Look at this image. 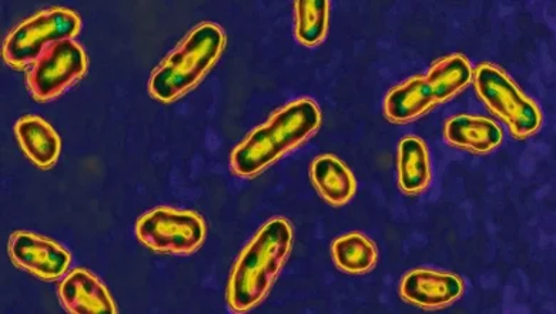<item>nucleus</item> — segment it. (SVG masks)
<instances>
[{
    "label": "nucleus",
    "instance_id": "nucleus-1",
    "mask_svg": "<svg viewBox=\"0 0 556 314\" xmlns=\"http://www.w3.org/2000/svg\"><path fill=\"white\" fill-rule=\"evenodd\" d=\"M320 125L321 112L314 100L299 99L286 104L232 150L231 172L243 179L260 175L307 142Z\"/></svg>",
    "mask_w": 556,
    "mask_h": 314
},
{
    "label": "nucleus",
    "instance_id": "nucleus-2",
    "mask_svg": "<svg viewBox=\"0 0 556 314\" xmlns=\"http://www.w3.org/2000/svg\"><path fill=\"white\" fill-rule=\"evenodd\" d=\"M293 238L290 222L275 217L250 240L237 259L227 286L230 311L249 312L266 299L289 258Z\"/></svg>",
    "mask_w": 556,
    "mask_h": 314
},
{
    "label": "nucleus",
    "instance_id": "nucleus-3",
    "mask_svg": "<svg viewBox=\"0 0 556 314\" xmlns=\"http://www.w3.org/2000/svg\"><path fill=\"white\" fill-rule=\"evenodd\" d=\"M225 48L226 35L220 26L210 22L195 26L153 72L150 97L162 103L184 98L216 65Z\"/></svg>",
    "mask_w": 556,
    "mask_h": 314
},
{
    "label": "nucleus",
    "instance_id": "nucleus-4",
    "mask_svg": "<svg viewBox=\"0 0 556 314\" xmlns=\"http://www.w3.org/2000/svg\"><path fill=\"white\" fill-rule=\"evenodd\" d=\"M80 26V17L71 9L52 8L36 13L4 39L3 61L13 70L24 71L34 65L50 45L75 39Z\"/></svg>",
    "mask_w": 556,
    "mask_h": 314
},
{
    "label": "nucleus",
    "instance_id": "nucleus-5",
    "mask_svg": "<svg viewBox=\"0 0 556 314\" xmlns=\"http://www.w3.org/2000/svg\"><path fill=\"white\" fill-rule=\"evenodd\" d=\"M472 79L478 97L494 115L507 123L514 138H530L541 129V109L521 92L507 73L482 63L473 72Z\"/></svg>",
    "mask_w": 556,
    "mask_h": 314
},
{
    "label": "nucleus",
    "instance_id": "nucleus-6",
    "mask_svg": "<svg viewBox=\"0 0 556 314\" xmlns=\"http://www.w3.org/2000/svg\"><path fill=\"white\" fill-rule=\"evenodd\" d=\"M136 236L154 252L191 254L206 239V223L195 212L157 208L139 218Z\"/></svg>",
    "mask_w": 556,
    "mask_h": 314
},
{
    "label": "nucleus",
    "instance_id": "nucleus-7",
    "mask_svg": "<svg viewBox=\"0 0 556 314\" xmlns=\"http://www.w3.org/2000/svg\"><path fill=\"white\" fill-rule=\"evenodd\" d=\"M88 71V56L75 40L50 45L27 72L26 86L36 102H49L65 93Z\"/></svg>",
    "mask_w": 556,
    "mask_h": 314
},
{
    "label": "nucleus",
    "instance_id": "nucleus-8",
    "mask_svg": "<svg viewBox=\"0 0 556 314\" xmlns=\"http://www.w3.org/2000/svg\"><path fill=\"white\" fill-rule=\"evenodd\" d=\"M8 254L13 265L39 279H61L71 266V253L53 240L29 231H16L8 243Z\"/></svg>",
    "mask_w": 556,
    "mask_h": 314
},
{
    "label": "nucleus",
    "instance_id": "nucleus-9",
    "mask_svg": "<svg viewBox=\"0 0 556 314\" xmlns=\"http://www.w3.org/2000/svg\"><path fill=\"white\" fill-rule=\"evenodd\" d=\"M464 293V281L451 273L416 268L401 280L400 294L405 302L422 309H442Z\"/></svg>",
    "mask_w": 556,
    "mask_h": 314
},
{
    "label": "nucleus",
    "instance_id": "nucleus-10",
    "mask_svg": "<svg viewBox=\"0 0 556 314\" xmlns=\"http://www.w3.org/2000/svg\"><path fill=\"white\" fill-rule=\"evenodd\" d=\"M63 307L72 314H115L116 306L102 281L86 268L77 267L58 289Z\"/></svg>",
    "mask_w": 556,
    "mask_h": 314
},
{
    "label": "nucleus",
    "instance_id": "nucleus-11",
    "mask_svg": "<svg viewBox=\"0 0 556 314\" xmlns=\"http://www.w3.org/2000/svg\"><path fill=\"white\" fill-rule=\"evenodd\" d=\"M15 135L26 158L40 169H50L61 156V138L42 117H21L15 125Z\"/></svg>",
    "mask_w": 556,
    "mask_h": 314
},
{
    "label": "nucleus",
    "instance_id": "nucleus-12",
    "mask_svg": "<svg viewBox=\"0 0 556 314\" xmlns=\"http://www.w3.org/2000/svg\"><path fill=\"white\" fill-rule=\"evenodd\" d=\"M446 142L473 153H488L503 143V130L482 116L458 115L445 123Z\"/></svg>",
    "mask_w": 556,
    "mask_h": 314
},
{
    "label": "nucleus",
    "instance_id": "nucleus-13",
    "mask_svg": "<svg viewBox=\"0 0 556 314\" xmlns=\"http://www.w3.org/2000/svg\"><path fill=\"white\" fill-rule=\"evenodd\" d=\"M437 104L426 76L412 77L391 89L384 99V115L394 123H408L430 112Z\"/></svg>",
    "mask_w": 556,
    "mask_h": 314
},
{
    "label": "nucleus",
    "instance_id": "nucleus-14",
    "mask_svg": "<svg viewBox=\"0 0 556 314\" xmlns=\"http://www.w3.org/2000/svg\"><path fill=\"white\" fill-rule=\"evenodd\" d=\"M309 177L314 188L331 206H344L354 198L357 181L353 173L332 154H323L313 162Z\"/></svg>",
    "mask_w": 556,
    "mask_h": 314
},
{
    "label": "nucleus",
    "instance_id": "nucleus-15",
    "mask_svg": "<svg viewBox=\"0 0 556 314\" xmlns=\"http://www.w3.org/2000/svg\"><path fill=\"white\" fill-rule=\"evenodd\" d=\"M400 189L407 194H418L428 188L431 181L430 154L421 139L405 138L396 154Z\"/></svg>",
    "mask_w": 556,
    "mask_h": 314
},
{
    "label": "nucleus",
    "instance_id": "nucleus-16",
    "mask_svg": "<svg viewBox=\"0 0 556 314\" xmlns=\"http://www.w3.org/2000/svg\"><path fill=\"white\" fill-rule=\"evenodd\" d=\"M472 67L463 54H451L435 62L427 73L426 80L437 103L457 97L472 81Z\"/></svg>",
    "mask_w": 556,
    "mask_h": 314
},
{
    "label": "nucleus",
    "instance_id": "nucleus-17",
    "mask_svg": "<svg viewBox=\"0 0 556 314\" xmlns=\"http://www.w3.org/2000/svg\"><path fill=\"white\" fill-rule=\"evenodd\" d=\"M332 261L341 272L363 275L376 266L378 250L364 235L350 234L332 243Z\"/></svg>",
    "mask_w": 556,
    "mask_h": 314
},
{
    "label": "nucleus",
    "instance_id": "nucleus-18",
    "mask_svg": "<svg viewBox=\"0 0 556 314\" xmlns=\"http://www.w3.org/2000/svg\"><path fill=\"white\" fill-rule=\"evenodd\" d=\"M295 38L304 47H316L325 40L330 17L327 0H299L294 4Z\"/></svg>",
    "mask_w": 556,
    "mask_h": 314
}]
</instances>
